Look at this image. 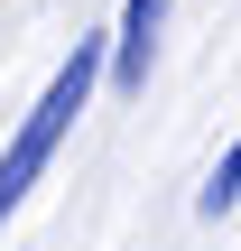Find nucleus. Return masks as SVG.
<instances>
[{
	"instance_id": "obj_3",
	"label": "nucleus",
	"mask_w": 241,
	"mask_h": 251,
	"mask_svg": "<svg viewBox=\"0 0 241 251\" xmlns=\"http://www.w3.org/2000/svg\"><path fill=\"white\" fill-rule=\"evenodd\" d=\"M232 196H241V149H223V158H214V177H204V196H195V205H204V214H214V224H223V214H232Z\"/></svg>"
},
{
	"instance_id": "obj_2",
	"label": "nucleus",
	"mask_w": 241,
	"mask_h": 251,
	"mask_svg": "<svg viewBox=\"0 0 241 251\" xmlns=\"http://www.w3.org/2000/svg\"><path fill=\"white\" fill-rule=\"evenodd\" d=\"M158 28H167V0H130V9H121V37L102 47V65H111V84H121V93H139V84H149Z\"/></svg>"
},
{
	"instance_id": "obj_1",
	"label": "nucleus",
	"mask_w": 241,
	"mask_h": 251,
	"mask_svg": "<svg viewBox=\"0 0 241 251\" xmlns=\"http://www.w3.org/2000/svg\"><path fill=\"white\" fill-rule=\"evenodd\" d=\"M93 84H102V37H74V56L56 65V84L37 93V112L19 121V140L0 149V224L28 205V186L46 177V158L65 149V130L84 121V102H93Z\"/></svg>"
}]
</instances>
